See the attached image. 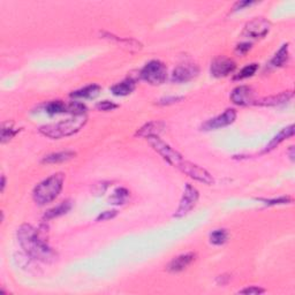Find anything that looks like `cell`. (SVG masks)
<instances>
[{
  "instance_id": "6da1fadb",
  "label": "cell",
  "mask_w": 295,
  "mask_h": 295,
  "mask_svg": "<svg viewBox=\"0 0 295 295\" xmlns=\"http://www.w3.org/2000/svg\"><path fill=\"white\" fill-rule=\"evenodd\" d=\"M18 240L20 246L25 250L27 256L44 263L55 262L58 255L46 242L45 237L39 230L33 229L31 225L23 224L18 229Z\"/></svg>"
},
{
  "instance_id": "7a4b0ae2",
  "label": "cell",
  "mask_w": 295,
  "mask_h": 295,
  "mask_svg": "<svg viewBox=\"0 0 295 295\" xmlns=\"http://www.w3.org/2000/svg\"><path fill=\"white\" fill-rule=\"evenodd\" d=\"M87 121H88V118L86 115L73 116L72 118L62 120V121L42 126L39 128V133L53 140L62 139V137L74 135L80 132L86 126Z\"/></svg>"
},
{
  "instance_id": "3957f363",
  "label": "cell",
  "mask_w": 295,
  "mask_h": 295,
  "mask_svg": "<svg viewBox=\"0 0 295 295\" xmlns=\"http://www.w3.org/2000/svg\"><path fill=\"white\" fill-rule=\"evenodd\" d=\"M63 180H65V176L62 173H56L48 177V179L42 181L39 184H37L32 193L35 202L39 204V206H45V204L51 203L61 192Z\"/></svg>"
},
{
  "instance_id": "277c9868",
  "label": "cell",
  "mask_w": 295,
  "mask_h": 295,
  "mask_svg": "<svg viewBox=\"0 0 295 295\" xmlns=\"http://www.w3.org/2000/svg\"><path fill=\"white\" fill-rule=\"evenodd\" d=\"M141 78L151 86H160L167 79V67L159 60H151L141 70Z\"/></svg>"
},
{
  "instance_id": "5b68a950",
  "label": "cell",
  "mask_w": 295,
  "mask_h": 295,
  "mask_svg": "<svg viewBox=\"0 0 295 295\" xmlns=\"http://www.w3.org/2000/svg\"><path fill=\"white\" fill-rule=\"evenodd\" d=\"M148 142L150 143V146L153 148V150L159 153L167 163L174 167H177L180 165V163L182 162L183 158L177 150H174L172 147H170L169 144L164 142L163 140H160L158 136H150L147 137Z\"/></svg>"
},
{
  "instance_id": "8992f818",
  "label": "cell",
  "mask_w": 295,
  "mask_h": 295,
  "mask_svg": "<svg viewBox=\"0 0 295 295\" xmlns=\"http://www.w3.org/2000/svg\"><path fill=\"white\" fill-rule=\"evenodd\" d=\"M177 169H179L181 172L187 174V176L192 177V179L200 181V182L206 184L213 183V177L206 170H204L203 167L196 165V164L188 162V160L183 159Z\"/></svg>"
},
{
  "instance_id": "52a82bcc",
  "label": "cell",
  "mask_w": 295,
  "mask_h": 295,
  "mask_svg": "<svg viewBox=\"0 0 295 295\" xmlns=\"http://www.w3.org/2000/svg\"><path fill=\"white\" fill-rule=\"evenodd\" d=\"M199 200V192L195 187H193L192 184H186V188H184L183 192V196L180 201L179 207H177V212L174 213V217L176 218H181L183 216H186L187 213H189L190 211Z\"/></svg>"
},
{
  "instance_id": "ba28073f",
  "label": "cell",
  "mask_w": 295,
  "mask_h": 295,
  "mask_svg": "<svg viewBox=\"0 0 295 295\" xmlns=\"http://www.w3.org/2000/svg\"><path fill=\"white\" fill-rule=\"evenodd\" d=\"M271 30V23L264 18H256L251 20L243 29V35L250 38L257 39L266 37Z\"/></svg>"
},
{
  "instance_id": "9c48e42d",
  "label": "cell",
  "mask_w": 295,
  "mask_h": 295,
  "mask_svg": "<svg viewBox=\"0 0 295 295\" xmlns=\"http://www.w3.org/2000/svg\"><path fill=\"white\" fill-rule=\"evenodd\" d=\"M236 111L234 109H227L223 115L216 117V118H212L210 120H207L206 122L203 123L202 129L203 130H214V129H219V128H224V127H227L236 121Z\"/></svg>"
},
{
  "instance_id": "30bf717a",
  "label": "cell",
  "mask_w": 295,
  "mask_h": 295,
  "mask_svg": "<svg viewBox=\"0 0 295 295\" xmlns=\"http://www.w3.org/2000/svg\"><path fill=\"white\" fill-rule=\"evenodd\" d=\"M199 67L194 63H184L177 66L172 73V81L176 83H187L199 75Z\"/></svg>"
},
{
  "instance_id": "8fae6325",
  "label": "cell",
  "mask_w": 295,
  "mask_h": 295,
  "mask_svg": "<svg viewBox=\"0 0 295 295\" xmlns=\"http://www.w3.org/2000/svg\"><path fill=\"white\" fill-rule=\"evenodd\" d=\"M236 62L232 59L226 58V57H219L211 63L210 70L214 78H225L236 69Z\"/></svg>"
},
{
  "instance_id": "7c38bea8",
  "label": "cell",
  "mask_w": 295,
  "mask_h": 295,
  "mask_svg": "<svg viewBox=\"0 0 295 295\" xmlns=\"http://www.w3.org/2000/svg\"><path fill=\"white\" fill-rule=\"evenodd\" d=\"M254 90L248 86L236 87L231 93V100L233 104L239 106H246L249 104H254Z\"/></svg>"
},
{
  "instance_id": "4fadbf2b",
  "label": "cell",
  "mask_w": 295,
  "mask_h": 295,
  "mask_svg": "<svg viewBox=\"0 0 295 295\" xmlns=\"http://www.w3.org/2000/svg\"><path fill=\"white\" fill-rule=\"evenodd\" d=\"M195 257L196 255L194 253H187V254L180 255V256L173 258V260L171 261L169 266H166V270L172 273L181 272V271H183L186 267H188L190 264L195 261Z\"/></svg>"
},
{
  "instance_id": "5bb4252c",
  "label": "cell",
  "mask_w": 295,
  "mask_h": 295,
  "mask_svg": "<svg viewBox=\"0 0 295 295\" xmlns=\"http://www.w3.org/2000/svg\"><path fill=\"white\" fill-rule=\"evenodd\" d=\"M164 129H165V123L163 121H151L146 123L143 127H141L136 132L135 136L144 137V139L150 136H158Z\"/></svg>"
},
{
  "instance_id": "9a60e30c",
  "label": "cell",
  "mask_w": 295,
  "mask_h": 295,
  "mask_svg": "<svg viewBox=\"0 0 295 295\" xmlns=\"http://www.w3.org/2000/svg\"><path fill=\"white\" fill-rule=\"evenodd\" d=\"M292 98H293V91H284L278 93V95L266 97V98L262 99L260 103H256V104L257 105H263V106H277L287 103L288 100H291Z\"/></svg>"
},
{
  "instance_id": "2e32d148",
  "label": "cell",
  "mask_w": 295,
  "mask_h": 295,
  "mask_svg": "<svg viewBox=\"0 0 295 295\" xmlns=\"http://www.w3.org/2000/svg\"><path fill=\"white\" fill-rule=\"evenodd\" d=\"M100 87L98 85H90L85 88L75 90L70 93V97L75 99H92L99 95Z\"/></svg>"
},
{
  "instance_id": "e0dca14e",
  "label": "cell",
  "mask_w": 295,
  "mask_h": 295,
  "mask_svg": "<svg viewBox=\"0 0 295 295\" xmlns=\"http://www.w3.org/2000/svg\"><path fill=\"white\" fill-rule=\"evenodd\" d=\"M293 135H294V125H291V126L286 127V128H284L283 130H281V132L278 133L277 135L270 141L266 149H264V152L271 151V150H273L274 148H277L278 146H279L281 142H284L285 140H287L288 137H291Z\"/></svg>"
},
{
  "instance_id": "ac0fdd59",
  "label": "cell",
  "mask_w": 295,
  "mask_h": 295,
  "mask_svg": "<svg viewBox=\"0 0 295 295\" xmlns=\"http://www.w3.org/2000/svg\"><path fill=\"white\" fill-rule=\"evenodd\" d=\"M135 87L136 85L133 80H125V81L117 83V85L113 86L112 88H111V91H112L115 96H128L135 90Z\"/></svg>"
},
{
  "instance_id": "d6986e66",
  "label": "cell",
  "mask_w": 295,
  "mask_h": 295,
  "mask_svg": "<svg viewBox=\"0 0 295 295\" xmlns=\"http://www.w3.org/2000/svg\"><path fill=\"white\" fill-rule=\"evenodd\" d=\"M76 156V153L74 151H61L57 153H51V155L46 156L43 158V163L46 164H58L68 162V160L73 159Z\"/></svg>"
},
{
  "instance_id": "ffe728a7",
  "label": "cell",
  "mask_w": 295,
  "mask_h": 295,
  "mask_svg": "<svg viewBox=\"0 0 295 295\" xmlns=\"http://www.w3.org/2000/svg\"><path fill=\"white\" fill-rule=\"evenodd\" d=\"M70 209H72V203H70L69 201H66V202H62L61 204H59L58 206L49 210L48 212L44 214V219H46V220L55 219V218H57V217H60V216H62V214L67 213Z\"/></svg>"
},
{
  "instance_id": "44dd1931",
  "label": "cell",
  "mask_w": 295,
  "mask_h": 295,
  "mask_svg": "<svg viewBox=\"0 0 295 295\" xmlns=\"http://www.w3.org/2000/svg\"><path fill=\"white\" fill-rule=\"evenodd\" d=\"M288 57H290V52H288V44H284L281 48L278 50V52L274 55V57L271 60L270 65L273 67H281L288 61Z\"/></svg>"
},
{
  "instance_id": "7402d4cb",
  "label": "cell",
  "mask_w": 295,
  "mask_h": 295,
  "mask_svg": "<svg viewBox=\"0 0 295 295\" xmlns=\"http://www.w3.org/2000/svg\"><path fill=\"white\" fill-rule=\"evenodd\" d=\"M45 111L50 116L67 113V104L63 103L62 100H52V102H50L48 105L45 106Z\"/></svg>"
},
{
  "instance_id": "603a6c76",
  "label": "cell",
  "mask_w": 295,
  "mask_h": 295,
  "mask_svg": "<svg viewBox=\"0 0 295 295\" xmlns=\"http://www.w3.org/2000/svg\"><path fill=\"white\" fill-rule=\"evenodd\" d=\"M19 132L20 129L13 128L12 122H4L1 128V143L8 142V141L12 140Z\"/></svg>"
},
{
  "instance_id": "cb8c5ba5",
  "label": "cell",
  "mask_w": 295,
  "mask_h": 295,
  "mask_svg": "<svg viewBox=\"0 0 295 295\" xmlns=\"http://www.w3.org/2000/svg\"><path fill=\"white\" fill-rule=\"evenodd\" d=\"M129 192L126 188H118L113 193V195L110 197V203L113 206H119V204H123L126 202V200L128 199Z\"/></svg>"
},
{
  "instance_id": "d4e9b609",
  "label": "cell",
  "mask_w": 295,
  "mask_h": 295,
  "mask_svg": "<svg viewBox=\"0 0 295 295\" xmlns=\"http://www.w3.org/2000/svg\"><path fill=\"white\" fill-rule=\"evenodd\" d=\"M229 239V233L226 230H216L210 234V242L216 246L224 244Z\"/></svg>"
},
{
  "instance_id": "484cf974",
  "label": "cell",
  "mask_w": 295,
  "mask_h": 295,
  "mask_svg": "<svg viewBox=\"0 0 295 295\" xmlns=\"http://www.w3.org/2000/svg\"><path fill=\"white\" fill-rule=\"evenodd\" d=\"M257 69H258L257 63H250V65H247L246 67H243V68L240 70L239 74H236V75L234 76V80H244V79L251 78V76L257 72Z\"/></svg>"
},
{
  "instance_id": "4316f807",
  "label": "cell",
  "mask_w": 295,
  "mask_h": 295,
  "mask_svg": "<svg viewBox=\"0 0 295 295\" xmlns=\"http://www.w3.org/2000/svg\"><path fill=\"white\" fill-rule=\"evenodd\" d=\"M87 107L81 102H72L67 104V113H72L73 116H83L86 115Z\"/></svg>"
},
{
  "instance_id": "83f0119b",
  "label": "cell",
  "mask_w": 295,
  "mask_h": 295,
  "mask_svg": "<svg viewBox=\"0 0 295 295\" xmlns=\"http://www.w3.org/2000/svg\"><path fill=\"white\" fill-rule=\"evenodd\" d=\"M260 201H262L267 206H280V204H288L292 202V199L288 196H283L279 197V199H274V200H264V199H260Z\"/></svg>"
},
{
  "instance_id": "f1b7e54d",
  "label": "cell",
  "mask_w": 295,
  "mask_h": 295,
  "mask_svg": "<svg viewBox=\"0 0 295 295\" xmlns=\"http://www.w3.org/2000/svg\"><path fill=\"white\" fill-rule=\"evenodd\" d=\"M237 293L239 294H249V295H251V294H263V293H266V290H264V288H262V287H258V286H249V287H246V288H243V290H241V291H239L237 292Z\"/></svg>"
},
{
  "instance_id": "f546056e",
  "label": "cell",
  "mask_w": 295,
  "mask_h": 295,
  "mask_svg": "<svg viewBox=\"0 0 295 295\" xmlns=\"http://www.w3.org/2000/svg\"><path fill=\"white\" fill-rule=\"evenodd\" d=\"M96 107L99 111H104V112H107V111H112V110L117 109L118 105H117V104H115V103L110 102V100H103V102L97 104Z\"/></svg>"
},
{
  "instance_id": "4dcf8cb0",
  "label": "cell",
  "mask_w": 295,
  "mask_h": 295,
  "mask_svg": "<svg viewBox=\"0 0 295 295\" xmlns=\"http://www.w3.org/2000/svg\"><path fill=\"white\" fill-rule=\"evenodd\" d=\"M117 211L115 210H111V211H104L99 214L98 217H97V221H104V220H109L112 219V218H115L117 216Z\"/></svg>"
},
{
  "instance_id": "1f68e13d",
  "label": "cell",
  "mask_w": 295,
  "mask_h": 295,
  "mask_svg": "<svg viewBox=\"0 0 295 295\" xmlns=\"http://www.w3.org/2000/svg\"><path fill=\"white\" fill-rule=\"evenodd\" d=\"M251 49L250 43H242L236 46V52H239L240 55H246V53Z\"/></svg>"
},
{
  "instance_id": "d6a6232c",
  "label": "cell",
  "mask_w": 295,
  "mask_h": 295,
  "mask_svg": "<svg viewBox=\"0 0 295 295\" xmlns=\"http://www.w3.org/2000/svg\"><path fill=\"white\" fill-rule=\"evenodd\" d=\"M182 99V97H172V98H164V99H160L159 103L160 105H167V104H173V103H177L179 102V100Z\"/></svg>"
},
{
  "instance_id": "836d02e7",
  "label": "cell",
  "mask_w": 295,
  "mask_h": 295,
  "mask_svg": "<svg viewBox=\"0 0 295 295\" xmlns=\"http://www.w3.org/2000/svg\"><path fill=\"white\" fill-rule=\"evenodd\" d=\"M255 4L254 1H239L236 2V6H234V11H239V9H242L244 7H247V6H250Z\"/></svg>"
},
{
  "instance_id": "e575fe53",
  "label": "cell",
  "mask_w": 295,
  "mask_h": 295,
  "mask_svg": "<svg viewBox=\"0 0 295 295\" xmlns=\"http://www.w3.org/2000/svg\"><path fill=\"white\" fill-rule=\"evenodd\" d=\"M6 186V177L5 176H1V192H4Z\"/></svg>"
},
{
  "instance_id": "d590c367",
  "label": "cell",
  "mask_w": 295,
  "mask_h": 295,
  "mask_svg": "<svg viewBox=\"0 0 295 295\" xmlns=\"http://www.w3.org/2000/svg\"><path fill=\"white\" fill-rule=\"evenodd\" d=\"M294 147H291L290 148V158H291V160L292 162H293L294 160Z\"/></svg>"
}]
</instances>
